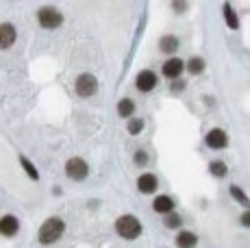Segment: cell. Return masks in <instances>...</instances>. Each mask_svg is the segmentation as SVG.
I'll use <instances>...</instances> for the list:
<instances>
[{
	"mask_svg": "<svg viewBox=\"0 0 250 248\" xmlns=\"http://www.w3.org/2000/svg\"><path fill=\"white\" fill-rule=\"evenodd\" d=\"M63 231H65L63 220H59V218H48V220L40 227V233H37V235H40L42 244H55V242L63 235Z\"/></svg>",
	"mask_w": 250,
	"mask_h": 248,
	"instance_id": "6da1fadb",
	"label": "cell"
},
{
	"mask_svg": "<svg viewBox=\"0 0 250 248\" xmlns=\"http://www.w3.org/2000/svg\"><path fill=\"white\" fill-rule=\"evenodd\" d=\"M115 231L124 240H135V237L142 235V222L135 216H122L115 220Z\"/></svg>",
	"mask_w": 250,
	"mask_h": 248,
	"instance_id": "7a4b0ae2",
	"label": "cell"
},
{
	"mask_svg": "<svg viewBox=\"0 0 250 248\" xmlns=\"http://www.w3.org/2000/svg\"><path fill=\"white\" fill-rule=\"evenodd\" d=\"M65 174L74 181H83L85 176L89 174V165L87 161H83L81 157H72V159L65 161Z\"/></svg>",
	"mask_w": 250,
	"mask_h": 248,
	"instance_id": "3957f363",
	"label": "cell"
},
{
	"mask_svg": "<svg viewBox=\"0 0 250 248\" xmlns=\"http://www.w3.org/2000/svg\"><path fill=\"white\" fill-rule=\"evenodd\" d=\"M96 92H98V81L94 74H81L76 79V94L81 98H91Z\"/></svg>",
	"mask_w": 250,
	"mask_h": 248,
	"instance_id": "277c9868",
	"label": "cell"
},
{
	"mask_svg": "<svg viewBox=\"0 0 250 248\" xmlns=\"http://www.w3.org/2000/svg\"><path fill=\"white\" fill-rule=\"evenodd\" d=\"M37 20H40V24L44 28H59L61 22H63V16H61L57 9L44 7V9H40V13H37Z\"/></svg>",
	"mask_w": 250,
	"mask_h": 248,
	"instance_id": "5b68a950",
	"label": "cell"
},
{
	"mask_svg": "<svg viewBox=\"0 0 250 248\" xmlns=\"http://www.w3.org/2000/svg\"><path fill=\"white\" fill-rule=\"evenodd\" d=\"M205 142H207V146H209V148L220 150V148H224V146L229 144V137H227V133H224V131H220V128H213V131L207 133Z\"/></svg>",
	"mask_w": 250,
	"mask_h": 248,
	"instance_id": "8992f818",
	"label": "cell"
},
{
	"mask_svg": "<svg viewBox=\"0 0 250 248\" xmlns=\"http://www.w3.org/2000/svg\"><path fill=\"white\" fill-rule=\"evenodd\" d=\"M157 87V74L150 72V70H144L137 76V89L139 92H150V89Z\"/></svg>",
	"mask_w": 250,
	"mask_h": 248,
	"instance_id": "52a82bcc",
	"label": "cell"
},
{
	"mask_svg": "<svg viewBox=\"0 0 250 248\" xmlns=\"http://www.w3.org/2000/svg\"><path fill=\"white\" fill-rule=\"evenodd\" d=\"M18 231H20V222H18V218H13V216L0 218V235L11 237V235H16Z\"/></svg>",
	"mask_w": 250,
	"mask_h": 248,
	"instance_id": "ba28073f",
	"label": "cell"
},
{
	"mask_svg": "<svg viewBox=\"0 0 250 248\" xmlns=\"http://www.w3.org/2000/svg\"><path fill=\"white\" fill-rule=\"evenodd\" d=\"M13 41H16V28H13V24H9V22L0 24V50L13 46Z\"/></svg>",
	"mask_w": 250,
	"mask_h": 248,
	"instance_id": "9c48e42d",
	"label": "cell"
},
{
	"mask_svg": "<svg viewBox=\"0 0 250 248\" xmlns=\"http://www.w3.org/2000/svg\"><path fill=\"white\" fill-rule=\"evenodd\" d=\"M183 61L176 59V57H172V59H167L166 63H163V74L167 76V79H179V76L183 74Z\"/></svg>",
	"mask_w": 250,
	"mask_h": 248,
	"instance_id": "30bf717a",
	"label": "cell"
},
{
	"mask_svg": "<svg viewBox=\"0 0 250 248\" xmlns=\"http://www.w3.org/2000/svg\"><path fill=\"white\" fill-rule=\"evenodd\" d=\"M137 187H139V192H142V194H152V192H157V176L150 174V172L142 174V176L137 179Z\"/></svg>",
	"mask_w": 250,
	"mask_h": 248,
	"instance_id": "8fae6325",
	"label": "cell"
},
{
	"mask_svg": "<svg viewBox=\"0 0 250 248\" xmlns=\"http://www.w3.org/2000/svg\"><path fill=\"white\" fill-rule=\"evenodd\" d=\"M152 209H155L157 213H170L172 209H174V200L170 196H157L155 203H152Z\"/></svg>",
	"mask_w": 250,
	"mask_h": 248,
	"instance_id": "7c38bea8",
	"label": "cell"
},
{
	"mask_svg": "<svg viewBox=\"0 0 250 248\" xmlns=\"http://www.w3.org/2000/svg\"><path fill=\"white\" fill-rule=\"evenodd\" d=\"M196 244H198V237L191 231H181L179 237H176V246L179 248H194Z\"/></svg>",
	"mask_w": 250,
	"mask_h": 248,
	"instance_id": "4fadbf2b",
	"label": "cell"
},
{
	"mask_svg": "<svg viewBox=\"0 0 250 248\" xmlns=\"http://www.w3.org/2000/svg\"><path fill=\"white\" fill-rule=\"evenodd\" d=\"M161 50L166 52V55H174L176 50H179V37H174V35H166V37H161Z\"/></svg>",
	"mask_w": 250,
	"mask_h": 248,
	"instance_id": "5bb4252c",
	"label": "cell"
},
{
	"mask_svg": "<svg viewBox=\"0 0 250 248\" xmlns=\"http://www.w3.org/2000/svg\"><path fill=\"white\" fill-rule=\"evenodd\" d=\"M133 111H135V103H133L131 98H124V100H120L118 103V113L122 118H128Z\"/></svg>",
	"mask_w": 250,
	"mask_h": 248,
	"instance_id": "9a60e30c",
	"label": "cell"
},
{
	"mask_svg": "<svg viewBox=\"0 0 250 248\" xmlns=\"http://www.w3.org/2000/svg\"><path fill=\"white\" fill-rule=\"evenodd\" d=\"M187 70H189V74H203L205 72V59L203 57H191L189 63H187Z\"/></svg>",
	"mask_w": 250,
	"mask_h": 248,
	"instance_id": "2e32d148",
	"label": "cell"
},
{
	"mask_svg": "<svg viewBox=\"0 0 250 248\" xmlns=\"http://www.w3.org/2000/svg\"><path fill=\"white\" fill-rule=\"evenodd\" d=\"M222 11H224V18H227L229 28H237V26H239V20H237V16H235L233 7H230V4H224Z\"/></svg>",
	"mask_w": 250,
	"mask_h": 248,
	"instance_id": "e0dca14e",
	"label": "cell"
},
{
	"mask_svg": "<svg viewBox=\"0 0 250 248\" xmlns=\"http://www.w3.org/2000/svg\"><path fill=\"white\" fill-rule=\"evenodd\" d=\"M209 170H211V174H213V176H218V179H222V176H227V172H229V168H227V164H224V161H213Z\"/></svg>",
	"mask_w": 250,
	"mask_h": 248,
	"instance_id": "ac0fdd59",
	"label": "cell"
},
{
	"mask_svg": "<svg viewBox=\"0 0 250 248\" xmlns=\"http://www.w3.org/2000/svg\"><path fill=\"white\" fill-rule=\"evenodd\" d=\"M20 164H22V168L26 170V174L31 176L33 181H37V179H40V172H37V170H35V165H33L31 161L26 159V157H20Z\"/></svg>",
	"mask_w": 250,
	"mask_h": 248,
	"instance_id": "d6986e66",
	"label": "cell"
},
{
	"mask_svg": "<svg viewBox=\"0 0 250 248\" xmlns=\"http://www.w3.org/2000/svg\"><path fill=\"white\" fill-rule=\"evenodd\" d=\"M230 194H233V198L237 200V203H242L244 207L248 205V196H246V192H242V189H239L237 185H233V187H230Z\"/></svg>",
	"mask_w": 250,
	"mask_h": 248,
	"instance_id": "ffe728a7",
	"label": "cell"
},
{
	"mask_svg": "<svg viewBox=\"0 0 250 248\" xmlns=\"http://www.w3.org/2000/svg\"><path fill=\"white\" fill-rule=\"evenodd\" d=\"M166 227L167 228H176V227H181V216L179 213H166Z\"/></svg>",
	"mask_w": 250,
	"mask_h": 248,
	"instance_id": "44dd1931",
	"label": "cell"
},
{
	"mask_svg": "<svg viewBox=\"0 0 250 248\" xmlns=\"http://www.w3.org/2000/svg\"><path fill=\"white\" fill-rule=\"evenodd\" d=\"M128 133L131 135H137V133H142V128H144V120H139V118H135V120H131L128 122Z\"/></svg>",
	"mask_w": 250,
	"mask_h": 248,
	"instance_id": "7402d4cb",
	"label": "cell"
},
{
	"mask_svg": "<svg viewBox=\"0 0 250 248\" xmlns=\"http://www.w3.org/2000/svg\"><path fill=\"white\" fill-rule=\"evenodd\" d=\"M135 164H137V165H146V164H148V155H146L144 150L135 152Z\"/></svg>",
	"mask_w": 250,
	"mask_h": 248,
	"instance_id": "603a6c76",
	"label": "cell"
},
{
	"mask_svg": "<svg viewBox=\"0 0 250 248\" xmlns=\"http://www.w3.org/2000/svg\"><path fill=\"white\" fill-rule=\"evenodd\" d=\"M183 87H185V83H183V81H176V83H172L170 92H176V94H179V92H181V89H183Z\"/></svg>",
	"mask_w": 250,
	"mask_h": 248,
	"instance_id": "cb8c5ba5",
	"label": "cell"
},
{
	"mask_svg": "<svg viewBox=\"0 0 250 248\" xmlns=\"http://www.w3.org/2000/svg\"><path fill=\"white\" fill-rule=\"evenodd\" d=\"M174 4H176V9H179V11H183V9H185V4H187V2H174Z\"/></svg>",
	"mask_w": 250,
	"mask_h": 248,
	"instance_id": "d4e9b609",
	"label": "cell"
}]
</instances>
